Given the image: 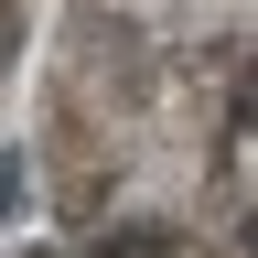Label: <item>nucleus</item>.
<instances>
[{
  "label": "nucleus",
  "mask_w": 258,
  "mask_h": 258,
  "mask_svg": "<svg viewBox=\"0 0 258 258\" xmlns=\"http://www.w3.org/2000/svg\"><path fill=\"white\" fill-rule=\"evenodd\" d=\"M11 54H22V0H0V76H11Z\"/></svg>",
  "instance_id": "obj_1"
}]
</instances>
